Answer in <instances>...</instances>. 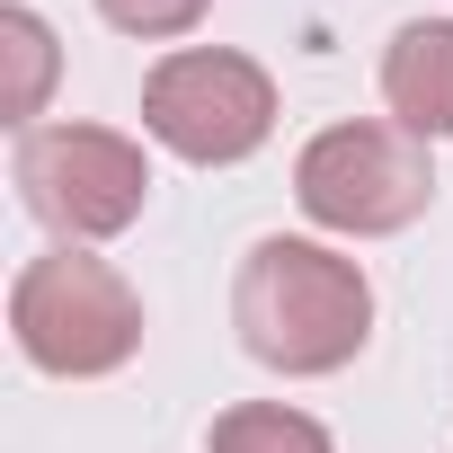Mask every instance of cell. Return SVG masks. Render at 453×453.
<instances>
[{
	"label": "cell",
	"mask_w": 453,
	"mask_h": 453,
	"mask_svg": "<svg viewBox=\"0 0 453 453\" xmlns=\"http://www.w3.org/2000/svg\"><path fill=\"white\" fill-rule=\"evenodd\" d=\"M241 347L276 373H338L373 329V285L320 241H258L232 285Z\"/></svg>",
	"instance_id": "obj_1"
},
{
	"label": "cell",
	"mask_w": 453,
	"mask_h": 453,
	"mask_svg": "<svg viewBox=\"0 0 453 453\" xmlns=\"http://www.w3.org/2000/svg\"><path fill=\"white\" fill-rule=\"evenodd\" d=\"M10 329L45 373H116L142 347V303L134 285L89 258V250H45L10 285Z\"/></svg>",
	"instance_id": "obj_2"
},
{
	"label": "cell",
	"mask_w": 453,
	"mask_h": 453,
	"mask_svg": "<svg viewBox=\"0 0 453 453\" xmlns=\"http://www.w3.org/2000/svg\"><path fill=\"white\" fill-rule=\"evenodd\" d=\"M294 196L320 232H400V222L426 213L435 196V169H426V142L409 125H329L303 142L294 160Z\"/></svg>",
	"instance_id": "obj_3"
},
{
	"label": "cell",
	"mask_w": 453,
	"mask_h": 453,
	"mask_svg": "<svg viewBox=\"0 0 453 453\" xmlns=\"http://www.w3.org/2000/svg\"><path fill=\"white\" fill-rule=\"evenodd\" d=\"M142 125L151 142H169L178 160L196 169H222V160H250L276 125V81L250 63V54H222V45H187L169 63H151L142 81Z\"/></svg>",
	"instance_id": "obj_4"
},
{
	"label": "cell",
	"mask_w": 453,
	"mask_h": 453,
	"mask_svg": "<svg viewBox=\"0 0 453 453\" xmlns=\"http://www.w3.org/2000/svg\"><path fill=\"white\" fill-rule=\"evenodd\" d=\"M19 196L63 241H107L142 213L151 160H142V142H125L107 125H36V134H19Z\"/></svg>",
	"instance_id": "obj_5"
},
{
	"label": "cell",
	"mask_w": 453,
	"mask_h": 453,
	"mask_svg": "<svg viewBox=\"0 0 453 453\" xmlns=\"http://www.w3.org/2000/svg\"><path fill=\"white\" fill-rule=\"evenodd\" d=\"M382 98L391 116L426 142V134H453V19H418L391 36L382 54Z\"/></svg>",
	"instance_id": "obj_6"
},
{
	"label": "cell",
	"mask_w": 453,
	"mask_h": 453,
	"mask_svg": "<svg viewBox=\"0 0 453 453\" xmlns=\"http://www.w3.org/2000/svg\"><path fill=\"white\" fill-rule=\"evenodd\" d=\"M0 63H10V89H0V107H10V125L19 134H36V116H45V89H54V36H45V19L36 10H0Z\"/></svg>",
	"instance_id": "obj_7"
},
{
	"label": "cell",
	"mask_w": 453,
	"mask_h": 453,
	"mask_svg": "<svg viewBox=\"0 0 453 453\" xmlns=\"http://www.w3.org/2000/svg\"><path fill=\"white\" fill-rule=\"evenodd\" d=\"M213 453H338L320 418L285 409V400H241L213 418Z\"/></svg>",
	"instance_id": "obj_8"
},
{
	"label": "cell",
	"mask_w": 453,
	"mask_h": 453,
	"mask_svg": "<svg viewBox=\"0 0 453 453\" xmlns=\"http://www.w3.org/2000/svg\"><path fill=\"white\" fill-rule=\"evenodd\" d=\"M98 19L125 36H187L204 19V0H98Z\"/></svg>",
	"instance_id": "obj_9"
}]
</instances>
